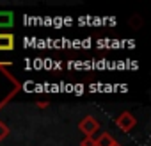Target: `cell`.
Here are the masks:
<instances>
[{
	"label": "cell",
	"mask_w": 151,
	"mask_h": 146,
	"mask_svg": "<svg viewBox=\"0 0 151 146\" xmlns=\"http://www.w3.org/2000/svg\"><path fill=\"white\" fill-rule=\"evenodd\" d=\"M11 66V62H0V111L22 91V82L9 71Z\"/></svg>",
	"instance_id": "6da1fadb"
},
{
	"label": "cell",
	"mask_w": 151,
	"mask_h": 146,
	"mask_svg": "<svg viewBox=\"0 0 151 146\" xmlns=\"http://www.w3.org/2000/svg\"><path fill=\"white\" fill-rule=\"evenodd\" d=\"M78 128H80V132H82L86 137H94V134L100 130V121L94 119L93 116H86V118L80 119Z\"/></svg>",
	"instance_id": "7a4b0ae2"
},
{
	"label": "cell",
	"mask_w": 151,
	"mask_h": 146,
	"mask_svg": "<svg viewBox=\"0 0 151 146\" xmlns=\"http://www.w3.org/2000/svg\"><path fill=\"white\" fill-rule=\"evenodd\" d=\"M137 125V119L132 112H121L117 118H116V126L121 130V132H130L133 130Z\"/></svg>",
	"instance_id": "3957f363"
},
{
	"label": "cell",
	"mask_w": 151,
	"mask_h": 146,
	"mask_svg": "<svg viewBox=\"0 0 151 146\" xmlns=\"http://www.w3.org/2000/svg\"><path fill=\"white\" fill-rule=\"evenodd\" d=\"M14 50V36L9 32H0V52Z\"/></svg>",
	"instance_id": "277c9868"
},
{
	"label": "cell",
	"mask_w": 151,
	"mask_h": 146,
	"mask_svg": "<svg viewBox=\"0 0 151 146\" xmlns=\"http://www.w3.org/2000/svg\"><path fill=\"white\" fill-rule=\"evenodd\" d=\"M14 22V16L11 11H0V27H11Z\"/></svg>",
	"instance_id": "5b68a950"
},
{
	"label": "cell",
	"mask_w": 151,
	"mask_h": 146,
	"mask_svg": "<svg viewBox=\"0 0 151 146\" xmlns=\"http://www.w3.org/2000/svg\"><path fill=\"white\" fill-rule=\"evenodd\" d=\"M116 142V139L109 134V132H103L98 139H96V146H112Z\"/></svg>",
	"instance_id": "8992f818"
},
{
	"label": "cell",
	"mask_w": 151,
	"mask_h": 146,
	"mask_svg": "<svg viewBox=\"0 0 151 146\" xmlns=\"http://www.w3.org/2000/svg\"><path fill=\"white\" fill-rule=\"evenodd\" d=\"M7 135H9V126L4 121H0V141H4Z\"/></svg>",
	"instance_id": "52a82bcc"
},
{
	"label": "cell",
	"mask_w": 151,
	"mask_h": 146,
	"mask_svg": "<svg viewBox=\"0 0 151 146\" xmlns=\"http://www.w3.org/2000/svg\"><path fill=\"white\" fill-rule=\"evenodd\" d=\"M80 146H96V139L94 137H84V141L80 142Z\"/></svg>",
	"instance_id": "ba28073f"
},
{
	"label": "cell",
	"mask_w": 151,
	"mask_h": 146,
	"mask_svg": "<svg viewBox=\"0 0 151 146\" xmlns=\"http://www.w3.org/2000/svg\"><path fill=\"white\" fill-rule=\"evenodd\" d=\"M50 105V102H36V107L37 109H46Z\"/></svg>",
	"instance_id": "9c48e42d"
},
{
	"label": "cell",
	"mask_w": 151,
	"mask_h": 146,
	"mask_svg": "<svg viewBox=\"0 0 151 146\" xmlns=\"http://www.w3.org/2000/svg\"><path fill=\"white\" fill-rule=\"evenodd\" d=\"M112 146H121V144H119V142H114V144H112Z\"/></svg>",
	"instance_id": "30bf717a"
}]
</instances>
